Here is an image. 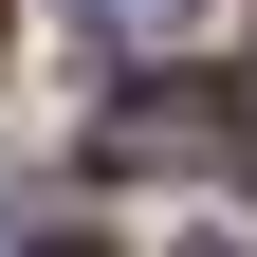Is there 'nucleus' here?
Segmentation results:
<instances>
[{"mask_svg":"<svg viewBox=\"0 0 257 257\" xmlns=\"http://www.w3.org/2000/svg\"><path fill=\"white\" fill-rule=\"evenodd\" d=\"M220 147H257V74H147L92 110V166H220Z\"/></svg>","mask_w":257,"mask_h":257,"instance_id":"obj_1","label":"nucleus"},{"mask_svg":"<svg viewBox=\"0 0 257 257\" xmlns=\"http://www.w3.org/2000/svg\"><path fill=\"white\" fill-rule=\"evenodd\" d=\"M74 19H110V37H147V19H184V0H74Z\"/></svg>","mask_w":257,"mask_h":257,"instance_id":"obj_2","label":"nucleus"},{"mask_svg":"<svg viewBox=\"0 0 257 257\" xmlns=\"http://www.w3.org/2000/svg\"><path fill=\"white\" fill-rule=\"evenodd\" d=\"M184 257H239V239H184Z\"/></svg>","mask_w":257,"mask_h":257,"instance_id":"obj_3","label":"nucleus"},{"mask_svg":"<svg viewBox=\"0 0 257 257\" xmlns=\"http://www.w3.org/2000/svg\"><path fill=\"white\" fill-rule=\"evenodd\" d=\"M55 257H92V239H55Z\"/></svg>","mask_w":257,"mask_h":257,"instance_id":"obj_4","label":"nucleus"}]
</instances>
